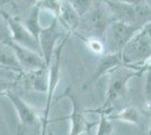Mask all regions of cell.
I'll list each match as a JSON object with an SVG mask.
<instances>
[{"mask_svg": "<svg viewBox=\"0 0 151 135\" xmlns=\"http://www.w3.org/2000/svg\"><path fill=\"white\" fill-rule=\"evenodd\" d=\"M113 21H115V17L106 0H95L91 8L80 17V23L76 32L77 36L82 39L89 37L103 39L105 32Z\"/></svg>", "mask_w": 151, "mask_h": 135, "instance_id": "1", "label": "cell"}, {"mask_svg": "<svg viewBox=\"0 0 151 135\" xmlns=\"http://www.w3.org/2000/svg\"><path fill=\"white\" fill-rule=\"evenodd\" d=\"M142 69L138 68L134 69V66L122 64L112 70L108 76L107 82V90L105 94V100L101 105V108L94 110L98 114H109V111L113 109L114 105L122 100L127 95V84L130 80L133 78L138 77L142 73Z\"/></svg>", "mask_w": 151, "mask_h": 135, "instance_id": "2", "label": "cell"}, {"mask_svg": "<svg viewBox=\"0 0 151 135\" xmlns=\"http://www.w3.org/2000/svg\"><path fill=\"white\" fill-rule=\"evenodd\" d=\"M123 64L142 68V63L151 59V23L143 26L121 52Z\"/></svg>", "mask_w": 151, "mask_h": 135, "instance_id": "3", "label": "cell"}, {"mask_svg": "<svg viewBox=\"0 0 151 135\" xmlns=\"http://www.w3.org/2000/svg\"><path fill=\"white\" fill-rule=\"evenodd\" d=\"M5 97L12 103L18 116V135H41L42 118L38 111L29 104H27L14 89L8 90Z\"/></svg>", "mask_w": 151, "mask_h": 135, "instance_id": "4", "label": "cell"}, {"mask_svg": "<svg viewBox=\"0 0 151 135\" xmlns=\"http://www.w3.org/2000/svg\"><path fill=\"white\" fill-rule=\"evenodd\" d=\"M71 33H69L63 39L60 41V43L57 45L53 56L49 64V90L46 94V103L45 108L43 111L42 117V131L41 135H46V129L49 125V116H50L51 106H52V98L54 96V92L57 90L59 82H60V76H61V63H62V53L65 47V44L68 42V39L70 37Z\"/></svg>", "mask_w": 151, "mask_h": 135, "instance_id": "5", "label": "cell"}, {"mask_svg": "<svg viewBox=\"0 0 151 135\" xmlns=\"http://www.w3.org/2000/svg\"><path fill=\"white\" fill-rule=\"evenodd\" d=\"M141 28L142 27L130 25L120 20L113 21L103 36V44L105 51L104 54L121 53L125 45L129 43V41Z\"/></svg>", "mask_w": 151, "mask_h": 135, "instance_id": "6", "label": "cell"}, {"mask_svg": "<svg viewBox=\"0 0 151 135\" xmlns=\"http://www.w3.org/2000/svg\"><path fill=\"white\" fill-rule=\"evenodd\" d=\"M106 2L113 11L115 20L139 27L151 23V8L148 5H131L113 0H106Z\"/></svg>", "mask_w": 151, "mask_h": 135, "instance_id": "7", "label": "cell"}, {"mask_svg": "<svg viewBox=\"0 0 151 135\" xmlns=\"http://www.w3.org/2000/svg\"><path fill=\"white\" fill-rule=\"evenodd\" d=\"M70 32L67 31V28L60 23V20L57 17H54L49 25L44 27L40 35H38V43L41 47L42 56L45 60V63L49 66L54 50L59 44L58 42L63 39Z\"/></svg>", "mask_w": 151, "mask_h": 135, "instance_id": "8", "label": "cell"}, {"mask_svg": "<svg viewBox=\"0 0 151 135\" xmlns=\"http://www.w3.org/2000/svg\"><path fill=\"white\" fill-rule=\"evenodd\" d=\"M60 98H68L70 103L72 105V111L70 116L67 118L71 122V129L69 131L68 135H82V134H88L89 131L94 127L97 123H89L86 117L83 115V110L81 109L78 98L76 96L75 91L72 88H67V90L63 92V95Z\"/></svg>", "mask_w": 151, "mask_h": 135, "instance_id": "9", "label": "cell"}, {"mask_svg": "<svg viewBox=\"0 0 151 135\" xmlns=\"http://www.w3.org/2000/svg\"><path fill=\"white\" fill-rule=\"evenodd\" d=\"M4 13L6 15V19L8 21L9 28H10L12 42L42 54L38 39L27 29V27L23 24V21L13 15L6 13L5 10H4Z\"/></svg>", "mask_w": 151, "mask_h": 135, "instance_id": "10", "label": "cell"}, {"mask_svg": "<svg viewBox=\"0 0 151 135\" xmlns=\"http://www.w3.org/2000/svg\"><path fill=\"white\" fill-rule=\"evenodd\" d=\"M8 44L15 52L16 58L18 60L19 65H20L23 72L35 71L47 66L45 63V60L42 56V54L33 51V50H29L27 47H24L22 45L16 44L12 41H9Z\"/></svg>", "mask_w": 151, "mask_h": 135, "instance_id": "11", "label": "cell"}, {"mask_svg": "<svg viewBox=\"0 0 151 135\" xmlns=\"http://www.w3.org/2000/svg\"><path fill=\"white\" fill-rule=\"evenodd\" d=\"M123 64L121 53H112V54H103L101 59L98 60V63L96 65V69L93 74L83 82L81 89H88L93 84L97 82L101 77L108 74L115 68Z\"/></svg>", "mask_w": 151, "mask_h": 135, "instance_id": "12", "label": "cell"}, {"mask_svg": "<svg viewBox=\"0 0 151 135\" xmlns=\"http://www.w3.org/2000/svg\"><path fill=\"white\" fill-rule=\"evenodd\" d=\"M19 80H23V84L26 89L35 91V92H41V94H47L49 66L35 71L22 72L19 76L18 81Z\"/></svg>", "mask_w": 151, "mask_h": 135, "instance_id": "13", "label": "cell"}, {"mask_svg": "<svg viewBox=\"0 0 151 135\" xmlns=\"http://www.w3.org/2000/svg\"><path fill=\"white\" fill-rule=\"evenodd\" d=\"M58 19L67 28L68 32L72 34V33L77 32V29H78V26L80 23V16L76 11V9L70 4L69 0H62L60 15H59Z\"/></svg>", "mask_w": 151, "mask_h": 135, "instance_id": "14", "label": "cell"}, {"mask_svg": "<svg viewBox=\"0 0 151 135\" xmlns=\"http://www.w3.org/2000/svg\"><path fill=\"white\" fill-rule=\"evenodd\" d=\"M0 65L17 71L19 73L23 72L15 52L8 43H0Z\"/></svg>", "mask_w": 151, "mask_h": 135, "instance_id": "15", "label": "cell"}, {"mask_svg": "<svg viewBox=\"0 0 151 135\" xmlns=\"http://www.w3.org/2000/svg\"><path fill=\"white\" fill-rule=\"evenodd\" d=\"M20 20L27 27V29L38 39V35L43 29V25L41 23V10L37 8V6L32 8Z\"/></svg>", "mask_w": 151, "mask_h": 135, "instance_id": "16", "label": "cell"}, {"mask_svg": "<svg viewBox=\"0 0 151 135\" xmlns=\"http://www.w3.org/2000/svg\"><path fill=\"white\" fill-rule=\"evenodd\" d=\"M107 118L109 121H121V122L131 123L139 125L140 124V113L135 107L127 106L122 110L117 111L116 114H106Z\"/></svg>", "mask_w": 151, "mask_h": 135, "instance_id": "17", "label": "cell"}, {"mask_svg": "<svg viewBox=\"0 0 151 135\" xmlns=\"http://www.w3.org/2000/svg\"><path fill=\"white\" fill-rule=\"evenodd\" d=\"M40 0H9L8 5H10L14 10V14H10L19 19H22L32 8L36 6Z\"/></svg>", "mask_w": 151, "mask_h": 135, "instance_id": "18", "label": "cell"}, {"mask_svg": "<svg viewBox=\"0 0 151 135\" xmlns=\"http://www.w3.org/2000/svg\"><path fill=\"white\" fill-rule=\"evenodd\" d=\"M61 4H62V0H40L36 4V6L40 10L51 14L58 18L60 15Z\"/></svg>", "mask_w": 151, "mask_h": 135, "instance_id": "19", "label": "cell"}, {"mask_svg": "<svg viewBox=\"0 0 151 135\" xmlns=\"http://www.w3.org/2000/svg\"><path fill=\"white\" fill-rule=\"evenodd\" d=\"M9 41H12L10 28L4 10H0V43H8Z\"/></svg>", "mask_w": 151, "mask_h": 135, "instance_id": "20", "label": "cell"}, {"mask_svg": "<svg viewBox=\"0 0 151 135\" xmlns=\"http://www.w3.org/2000/svg\"><path fill=\"white\" fill-rule=\"evenodd\" d=\"M99 115H101V119L98 122V129H97L96 135H111L114 129L113 123L107 118L106 114L101 113Z\"/></svg>", "mask_w": 151, "mask_h": 135, "instance_id": "21", "label": "cell"}, {"mask_svg": "<svg viewBox=\"0 0 151 135\" xmlns=\"http://www.w3.org/2000/svg\"><path fill=\"white\" fill-rule=\"evenodd\" d=\"M69 1L80 17H82L88 11L95 2V0H69Z\"/></svg>", "mask_w": 151, "mask_h": 135, "instance_id": "22", "label": "cell"}, {"mask_svg": "<svg viewBox=\"0 0 151 135\" xmlns=\"http://www.w3.org/2000/svg\"><path fill=\"white\" fill-rule=\"evenodd\" d=\"M20 73L12 69L5 68L2 65H0V79H9V80H16L18 81Z\"/></svg>", "mask_w": 151, "mask_h": 135, "instance_id": "23", "label": "cell"}, {"mask_svg": "<svg viewBox=\"0 0 151 135\" xmlns=\"http://www.w3.org/2000/svg\"><path fill=\"white\" fill-rule=\"evenodd\" d=\"M16 80H9V79H0V97L5 96L8 90H12L15 88V86H17Z\"/></svg>", "mask_w": 151, "mask_h": 135, "instance_id": "24", "label": "cell"}, {"mask_svg": "<svg viewBox=\"0 0 151 135\" xmlns=\"http://www.w3.org/2000/svg\"><path fill=\"white\" fill-rule=\"evenodd\" d=\"M145 96L147 105L151 108V66L147 71V80H145Z\"/></svg>", "mask_w": 151, "mask_h": 135, "instance_id": "25", "label": "cell"}, {"mask_svg": "<svg viewBox=\"0 0 151 135\" xmlns=\"http://www.w3.org/2000/svg\"><path fill=\"white\" fill-rule=\"evenodd\" d=\"M113 1L125 2V4H131V5H147V0H113Z\"/></svg>", "mask_w": 151, "mask_h": 135, "instance_id": "26", "label": "cell"}, {"mask_svg": "<svg viewBox=\"0 0 151 135\" xmlns=\"http://www.w3.org/2000/svg\"><path fill=\"white\" fill-rule=\"evenodd\" d=\"M8 2H9V0H0V10H2V8L7 6Z\"/></svg>", "mask_w": 151, "mask_h": 135, "instance_id": "27", "label": "cell"}, {"mask_svg": "<svg viewBox=\"0 0 151 135\" xmlns=\"http://www.w3.org/2000/svg\"><path fill=\"white\" fill-rule=\"evenodd\" d=\"M147 5L151 8V0H147Z\"/></svg>", "mask_w": 151, "mask_h": 135, "instance_id": "28", "label": "cell"}, {"mask_svg": "<svg viewBox=\"0 0 151 135\" xmlns=\"http://www.w3.org/2000/svg\"><path fill=\"white\" fill-rule=\"evenodd\" d=\"M47 135H53V133H52V132H49V133H47Z\"/></svg>", "mask_w": 151, "mask_h": 135, "instance_id": "29", "label": "cell"}, {"mask_svg": "<svg viewBox=\"0 0 151 135\" xmlns=\"http://www.w3.org/2000/svg\"><path fill=\"white\" fill-rule=\"evenodd\" d=\"M150 135H151V133H150Z\"/></svg>", "mask_w": 151, "mask_h": 135, "instance_id": "30", "label": "cell"}]
</instances>
